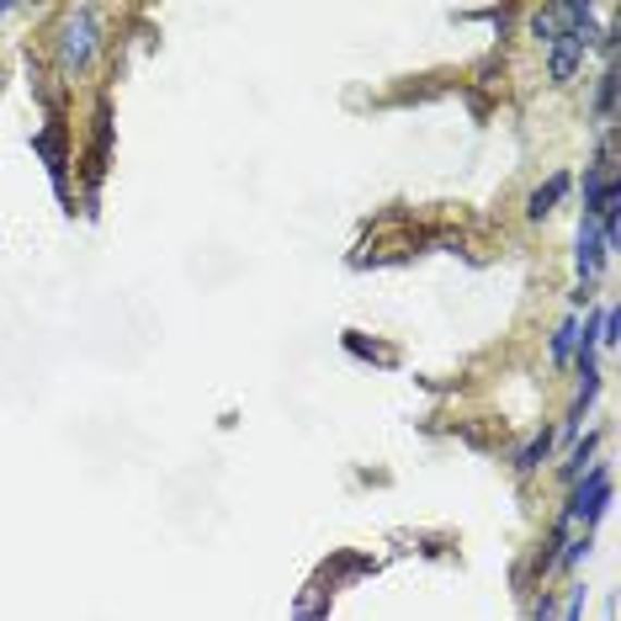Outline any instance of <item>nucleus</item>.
I'll list each match as a JSON object with an SVG mask.
<instances>
[{
  "label": "nucleus",
  "instance_id": "1",
  "mask_svg": "<svg viewBox=\"0 0 621 621\" xmlns=\"http://www.w3.org/2000/svg\"><path fill=\"white\" fill-rule=\"evenodd\" d=\"M96 48H101V16H96L90 5L64 11V16H59V33H53L59 75H64V81L85 75V70H90V59H96Z\"/></svg>",
  "mask_w": 621,
  "mask_h": 621
},
{
  "label": "nucleus",
  "instance_id": "2",
  "mask_svg": "<svg viewBox=\"0 0 621 621\" xmlns=\"http://www.w3.org/2000/svg\"><path fill=\"white\" fill-rule=\"evenodd\" d=\"M611 510V462L600 456V462H589L580 478H574V489H569V499H563V521L574 526V532H584V537H595V526H600V515Z\"/></svg>",
  "mask_w": 621,
  "mask_h": 621
},
{
  "label": "nucleus",
  "instance_id": "3",
  "mask_svg": "<svg viewBox=\"0 0 621 621\" xmlns=\"http://www.w3.org/2000/svg\"><path fill=\"white\" fill-rule=\"evenodd\" d=\"M606 266H611V249L600 240V223H595V218H580V234H574V271H580V282H574V288L595 292Z\"/></svg>",
  "mask_w": 621,
  "mask_h": 621
},
{
  "label": "nucleus",
  "instance_id": "4",
  "mask_svg": "<svg viewBox=\"0 0 621 621\" xmlns=\"http://www.w3.org/2000/svg\"><path fill=\"white\" fill-rule=\"evenodd\" d=\"M569 186H574V175H569V170H552V175L541 181L537 192L526 197V218H532V223H541V218H547L552 207L563 203V197H569Z\"/></svg>",
  "mask_w": 621,
  "mask_h": 621
},
{
  "label": "nucleus",
  "instance_id": "5",
  "mask_svg": "<svg viewBox=\"0 0 621 621\" xmlns=\"http://www.w3.org/2000/svg\"><path fill=\"white\" fill-rule=\"evenodd\" d=\"M617 90H621V70L617 64H606L600 81H595V123H600V133L617 127Z\"/></svg>",
  "mask_w": 621,
  "mask_h": 621
},
{
  "label": "nucleus",
  "instance_id": "6",
  "mask_svg": "<svg viewBox=\"0 0 621 621\" xmlns=\"http://www.w3.org/2000/svg\"><path fill=\"white\" fill-rule=\"evenodd\" d=\"M552 447H558V430H552V425H541L537 436H532V441L515 452V473H521V478H532L541 462H552Z\"/></svg>",
  "mask_w": 621,
  "mask_h": 621
},
{
  "label": "nucleus",
  "instance_id": "7",
  "mask_svg": "<svg viewBox=\"0 0 621 621\" xmlns=\"http://www.w3.org/2000/svg\"><path fill=\"white\" fill-rule=\"evenodd\" d=\"M580 314H569L558 330H552V340H547V356H552V367H569L574 362V345H580Z\"/></svg>",
  "mask_w": 621,
  "mask_h": 621
},
{
  "label": "nucleus",
  "instance_id": "8",
  "mask_svg": "<svg viewBox=\"0 0 621 621\" xmlns=\"http://www.w3.org/2000/svg\"><path fill=\"white\" fill-rule=\"evenodd\" d=\"M526 33L537 48H552V38L563 33V16H558V5H541V11H526Z\"/></svg>",
  "mask_w": 621,
  "mask_h": 621
},
{
  "label": "nucleus",
  "instance_id": "9",
  "mask_svg": "<svg viewBox=\"0 0 621 621\" xmlns=\"http://www.w3.org/2000/svg\"><path fill=\"white\" fill-rule=\"evenodd\" d=\"M595 447H600V430H589L584 441H574V447H569V456H563V467H558V478H563V484H574L584 467L595 462Z\"/></svg>",
  "mask_w": 621,
  "mask_h": 621
},
{
  "label": "nucleus",
  "instance_id": "10",
  "mask_svg": "<svg viewBox=\"0 0 621 621\" xmlns=\"http://www.w3.org/2000/svg\"><path fill=\"white\" fill-rule=\"evenodd\" d=\"M563 621H584V584L569 589V606H563Z\"/></svg>",
  "mask_w": 621,
  "mask_h": 621
},
{
  "label": "nucleus",
  "instance_id": "11",
  "mask_svg": "<svg viewBox=\"0 0 621 621\" xmlns=\"http://www.w3.org/2000/svg\"><path fill=\"white\" fill-rule=\"evenodd\" d=\"M532 621H552V595H547V589H541V600H537V617Z\"/></svg>",
  "mask_w": 621,
  "mask_h": 621
},
{
  "label": "nucleus",
  "instance_id": "12",
  "mask_svg": "<svg viewBox=\"0 0 621 621\" xmlns=\"http://www.w3.org/2000/svg\"><path fill=\"white\" fill-rule=\"evenodd\" d=\"M11 11H16V5H11V0H0V16H11Z\"/></svg>",
  "mask_w": 621,
  "mask_h": 621
}]
</instances>
